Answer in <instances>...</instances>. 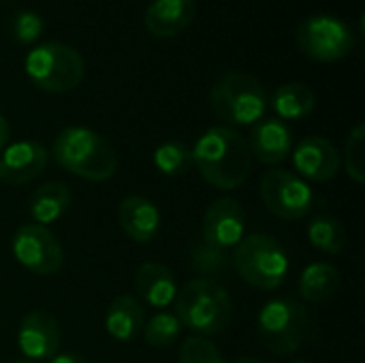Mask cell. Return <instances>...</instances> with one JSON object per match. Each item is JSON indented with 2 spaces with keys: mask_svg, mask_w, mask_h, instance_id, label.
Masks as SVG:
<instances>
[{
  "mask_svg": "<svg viewBox=\"0 0 365 363\" xmlns=\"http://www.w3.org/2000/svg\"><path fill=\"white\" fill-rule=\"evenodd\" d=\"M192 165L218 190L242 186L252 169L248 139L231 126L207 128L192 148Z\"/></svg>",
  "mask_w": 365,
  "mask_h": 363,
  "instance_id": "6da1fadb",
  "label": "cell"
},
{
  "mask_svg": "<svg viewBox=\"0 0 365 363\" xmlns=\"http://www.w3.org/2000/svg\"><path fill=\"white\" fill-rule=\"evenodd\" d=\"M51 156L62 169L88 182H105L118 169V156L111 143L86 126L62 128L53 139Z\"/></svg>",
  "mask_w": 365,
  "mask_h": 363,
  "instance_id": "7a4b0ae2",
  "label": "cell"
},
{
  "mask_svg": "<svg viewBox=\"0 0 365 363\" xmlns=\"http://www.w3.org/2000/svg\"><path fill=\"white\" fill-rule=\"evenodd\" d=\"M173 306L180 325L201 338L222 334L233 319V304L227 289L212 278L188 280L178 291Z\"/></svg>",
  "mask_w": 365,
  "mask_h": 363,
  "instance_id": "3957f363",
  "label": "cell"
},
{
  "mask_svg": "<svg viewBox=\"0 0 365 363\" xmlns=\"http://www.w3.org/2000/svg\"><path fill=\"white\" fill-rule=\"evenodd\" d=\"M210 105L225 126H255L267 109V94L261 81L242 71H229L216 79Z\"/></svg>",
  "mask_w": 365,
  "mask_h": 363,
  "instance_id": "277c9868",
  "label": "cell"
},
{
  "mask_svg": "<svg viewBox=\"0 0 365 363\" xmlns=\"http://www.w3.org/2000/svg\"><path fill=\"white\" fill-rule=\"evenodd\" d=\"M231 267L244 282L261 291L278 289L289 276V255L284 246L265 233L244 235L231 255Z\"/></svg>",
  "mask_w": 365,
  "mask_h": 363,
  "instance_id": "5b68a950",
  "label": "cell"
},
{
  "mask_svg": "<svg viewBox=\"0 0 365 363\" xmlns=\"http://www.w3.org/2000/svg\"><path fill=\"white\" fill-rule=\"evenodd\" d=\"M28 79L43 92L64 94L75 90L86 75V62L81 53L64 43H41L32 47L24 60Z\"/></svg>",
  "mask_w": 365,
  "mask_h": 363,
  "instance_id": "8992f818",
  "label": "cell"
},
{
  "mask_svg": "<svg viewBox=\"0 0 365 363\" xmlns=\"http://www.w3.org/2000/svg\"><path fill=\"white\" fill-rule=\"evenodd\" d=\"M257 329L269 353L291 355L299 351L308 338L310 315L299 302L291 297H276L261 308Z\"/></svg>",
  "mask_w": 365,
  "mask_h": 363,
  "instance_id": "52a82bcc",
  "label": "cell"
},
{
  "mask_svg": "<svg viewBox=\"0 0 365 363\" xmlns=\"http://www.w3.org/2000/svg\"><path fill=\"white\" fill-rule=\"evenodd\" d=\"M297 47L314 62H338L355 47L351 26L331 15H312L304 19L295 34Z\"/></svg>",
  "mask_w": 365,
  "mask_h": 363,
  "instance_id": "ba28073f",
  "label": "cell"
},
{
  "mask_svg": "<svg viewBox=\"0 0 365 363\" xmlns=\"http://www.w3.org/2000/svg\"><path fill=\"white\" fill-rule=\"evenodd\" d=\"M261 199L280 220H299L314 205L312 188L299 175L287 169H269L261 180Z\"/></svg>",
  "mask_w": 365,
  "mask_h": 363,
  "instance_id": "9c48e42d",
  "label": "cell"
},
{
  "mask_svg": "<svg viewBox=\"0 0 365 363\" xmlns=\"http://www.w3.org/2000/svg\"><path fill=\"white\" fill-rule=\"evenodd\" d=\"M11 252L15 261L34 276H53L64 263V252L58 237L41 225H21L13 240Z\"/></svg>",
  "mask_w": 365,
  "mask_h": 363,
  "instance_id": "30bf717a",
  "label": "cell"
},
{
  "mask_svg": "<svg viewBox=\"0 0 365 363\" xmlns=\"http://www.w3.org/2000/svg\"><path fill=\"white\" fill-rule=\"evenodd\" d=\"M62 342V329L53 315L45 310H30L17 329V347L24 359L45 362L58 355Z\"/></svg>",
  "mask_w": 365,
  "mask_h": 363,
  "instance_id": "8fae6325",
  "label": "cell"
},
{
  "mask_svg": "<svg viewBox=\"0 0 365 363\" xmlns=\"http://www.w3.org/2000/svg\"><path fill=\"white\" fill-rule=\"evenodd\" d=\"M203 242L218 248H235L246 235V212L231 197L216 199L203 214Z\"/></svg>",
  "mask_w": 365,
  "mask_h": 363,
  "instance_id": "7c38bea8",
  "label": "cell"
},
{
  "mask_svg": "<svg viewBox=\"0 0 365 363\" xmlns=\"http://www.w3.org/2000/svg\"><path fill=\"white\" fill-rule=\"evenodd\" d=\"M293 165L299 178L310 182H329L336 180L342 167V156L338 148L319 135L304 137L293 150Z\"/></svg>",
  "mask_w": 365,
  "mask_h": 363,
  "instance_id": "4fadbf2b",
  "label": "cell"
},
{
  "mask_svg": "<svg viewBox=\"0 0 365 363\" xmlns=\"http://www.w3.org/2000/svg\"><path fill=\"white\" fill-rule=\"evenodd\" d=\"M47 150L36 141H15L0 154V182L21 186L38 178L47 167Z\"/></svg>",
  "mask_w": 365,
  "mask_h": 363,
  "instance_id": "5bb4252c",
  "label": "cell"
},
{
  "mask_svg": "<svg viewBox=\"0 0 365 363\" xmlns=\"http://www.w3.org/2000/svg\"><path fill=\"white\" fill-rule=\"evenodd\" d=\"M248 148L259 163L278 165L293 152V133L282 120L265 118L252 126Z\"/></svg>",
  "mask_w": 365,
  "mask_h": 363,
  "instance_id": "9a60e30c",
  "label": "cell"
},
{
  "mask_svg": "<svg viewBox=\"0 0 365 363\" xmlns=\"http://www.w3.org/2000/svg\"><path fill=\"white\" fill-rule=\"evenodd\" d=\"M118 223H120L122 233L137 244H150L160 233L158 208L150 199L139 197V195H130L120 201Z\"/></svg>",
  "mask_w": 365,
  "mask_h": 363,
  "instance_id": "2e32d148",
  "label": "cell"
},
{
  "mask_svg": "<svg viewBox=\"0 0 365 363\" xmlns=\"http://www.w3.org/2000/svg\"><path fill=\"white\" fill-rule=\"evenodd\" d=\"M195 0H154L143 15V24L150 34L158 39H171L184 32L195 19Z\"/></svg>",
  "mask_w": 365,
  "mask_h": 363,
  "instance_id": "e0dca14e",
  "label": "cell"
},
{
  "mask_svg": "<svg viewBox=\"0 0 365 363\" xmlns=\"http://www.w3.org/2000/svg\"><path fill=\"white\" fill-rule=\"evenodd\" d=\"M135 289L152 308H167L175 302L178 282L173 272L163 263H141L135 272Z\"/></svg>",
  "mask_w": 365,
  "mask_h": 363,
  "instance_id": "ac0fdd59",
  "label": "cell"
},
{
  "mask_svg": "<svg viewBox=\"0 0 365 363\" xmlns=\"http://www.w3.org/2000/svg\"><path fill=\"white\" fill-rule=\"evenodd\" d=\"M145 325V310L133 295H118L105 312V329L118 342H133Z\"/></svg>",
  "mask_w": 365,
  "mask_h": 363,
  "instance_id": "d6986e66",
  "label": "cell"
},
{
  "mask_svg": "<svg viewBox=\"0 0 365 363\" xmlns=\"http://www.w3.org/2000/svg\"><path fill=\"white\" fill-rule=\"evenodd\" d=\"M73 203V193L64 182H45L28 199V212L34 225H51L60 220Z\"/></svg>",
  "mask_w": 365,
  "mask_h": 363,
  "instance_id": "ffe728a7",
  "label": "cell"
},
{
  "mask_svg": "<svg viewBox=\"0 0 365 363\" xmlns=\"http://www.w3.org/2000/svg\"><path fill=\"white\" fill-rule=\"evenodd\" d=\"M272 107L280 116V120H302L308 118L317 107L314 92L299 81H291L280 86L272 96Z\"/></svg>",
  "mask_w": 365,
  "mask_h": 363,
  "instance_id": "44dd1931",
  "label": "cell"
},
{
  "mask_svg": "<svg viewBox=\"0 0 365 363\" xmlns=\"http://www.w3.org/2000/svg\"><path fill=\"white\" fill-rule=\"evenodd\" d=\"M340 272L331 263H310L299 276V295L306 302H325L338 293Z\"/></svg>",
  "mask_w": 365,
  "mask_h": 363,
  "instance_id": "7402d4cb",
  "label": "cell"
},
{
  "mask_svg": "<svg viewBox=\"0 0 365 363\" xmlns=\"http://www.w3.org/2000/svg\"><path fill=\"white\" fill-rule=\"evenodd\" d=\"M310 244L325 255H340L346 246V233L342 223L331 214H319L308 225Z\"/></svg>",
  "mask_w": 365,
  "mask_h": 363,
  "instance_id": "603a6c76",
  "label": "cell"
},
{
  "mask_svg": "<svg viewBox=\"0 0 365 363\" xmlns=\"http://www.w3.org/2000/svg\"><path fill=\"white\" fill-rule=\"evenodd\" d=\"M190 265L203 274V278H222L231 270V257L225 248L212 246L203 240L192 244L190 248Z\"/></svg>",
  "mask_w": 365,
  "mask_h": 363,
  "instance_id": "cb8c5ba5",
  "label": "cell"
},
{
  "mask_svg": "<svg viewBox=\"0 0 365 363\" xmlns=\"http://www.w3.org/2000/svg\"><path fill=\"white\" fill-rule=\"evenodd\" d=\"M152 158H154V167L160 173L169 175V178L184 175L192 167V150L182 141H165V143H160L154 150Z\"/></svg>",
  "mask_w": 365,
  "mask_h": 363,
  "instance_id": "d4e9b609",
  "label": "cell"
},
{
  "mask_svg": "<svg viewBox=\"0 0 365 363\" xmlns=\"http://www.w3.org/2000/svg\"><path fill=\"white\" fill-rule=\"evenodd\" d=\"M182 325L178 321L175 315L171 312H158L154 315L145 325H143V338L145 344L152 349H167L171 344H175V340L180 338Z\"/></svg>",
  "mask_w": 365,
  "mask_h": 363,
  "instance_id": "484cf974",
  "label": "cell"
},
{
  "mask_svg": "<svg viewBox=\"0 0 365 363\" xmlns=\"http://www.w3.org/2000/svg\"><path fill=\"white\" fill-rule=\"evenodd\" d=\"M365 126L357 124L349 137H346V145H344V167L351 175L353 182L364 184L365 182Z\"/></svg>",
  "mask_w": 365,
  "mask_h": 363,
  "instance_id": "4316f807",
  "label": "cell"
},
{
  "mask_svg": "<svg viewBox=\"0 0 365 363\" xmlns=\"http://www.w3.org/2000/svg\"><path fill=\"white\" fill-rule=\"evenodd\" d=\"M45 30V21L34 11H19L13 15L9 32L21 45H34Z\"/></svg>",
  "mask_w": 365,
  "mask_h": 363,
  "instance_id": "83f0119b",
  "label": "cell"
},
{
  "mask_svg": "<svg viewBox=\"0 0 365 363\" xmlns=\"http://www.w3.org/2000/svg\"><path fill=\"white\" fill-rule=\"evenodd\" d=\"M180 363H227L220 351L205 338L192 336L180 347Z\"/></svg>",
  "mask_w": 365,
  "mask_h": 363,
  "instance_id": "f1b7e54d",
  "label": "cell"
},
{
  "mask_svg": "<svg viewBox=\"0 0 365 363\" xmlns=\"http://www.w3.org/2000/svg\"><path fill=\"white\" fill-rule=\"evenodd\" d=\"M49 363H90L86 357H81V355H75V353H62V355H56V357H51V362Z\"/></svg>",
  "mask_w": 365,
  "mask_h": 363,
  "instance_id": "f546056e",
  "label": "cell"
},
{
  "mask_svg": "<svg viewBox=\"0 0 365 363\" xmlns=\"http://www.w3.org/2000/svg\"><path fill=\"white\" fill-rule=\"evenodd\" d=\"M9 135H11L9 122H6L4 116H0V154H2V150L6 148V143H9Z\"/></svg>",
  "mask_w": 365,
  "mask_h": 363,
  "instance_id": "4dcf8cb0",
  "label": "cell"
},
{
  "mask_svg": "<svg viewBox=\"0 0 365 363\" xmlns=\"http://www.w3.org/2000/svg\"><path fill=\"white\" fill-rule=\"evenodd\" d=\"M233 363H263L261 359H257V357H252V355H246V357H240V359H235Z\"/></svg>",
  "mask_w": 365,
  "mask_h": 363,
  "instance_id": "1f68e13d",
  "label": "cell"
},
{
  "mask_svg": "<svg viewBox=\"0 0 365 363\" xmlns=\"http://www.w3.org/2000/svg\"><path fill=\"white\" fill-rule=\"evenodd\" d=\"M13 363H38V362H32V359H17V362Z\"/></svg>",
  "mask_w": 365,
  "mask_h": 363,
  "instance_id": "d6a6232c",
  "label": "cell"
}]
</instances>
